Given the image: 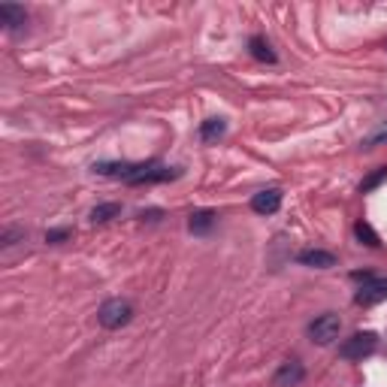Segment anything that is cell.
I'll return each instance as SVG.
<instances>
[{
  "instance_id": "obj_13",
  "label": "cell",
  "mask_w": 387,
  "mask_h": 387,
  "mask_svg": "<svg viewBox=\"0 0 387 387\" xmlns=\"http://www.w3.org/2000/svg\"><path fill=\"white\" fill-rule=\"evenodd\" d=\"M118 215H121L118 203H100V206L91 209V221H94V224H106V221H112V218H118Z\"/></svg>"
},
{
  "instance_id": "obj_1",
  "label": "cell",
  "mask_w": 387,
  "mask_h": 387,
  "mask_svg": "<svg viewBox=\"0 0 387 387\" xmlns=\"http://www.w3.org/2000/svg\"><path fill=\"white\" fill-rule=\"evenodd\" d=\"M182 172L176 167H163V163H130L124 182L128 185H158V182L179 179Z\"/></svg>"
},
{
  "instance_id": "obj_17",
  "label": "cell",
  "mask_w": 387,
  "mask_h": 387,
  "mask_svg": "<svg viewBox=\"0 0 387 387\" xmlns=\"http://www.w3.org/2000/svg\"><path fill=\"white\" fill-rule=\"evenodd\" d=\"M70 236H73L70 227H57V230H48V233H46V242L57 245V242H64V239H70Z\"/></svg>"
},
{
  "instance_id": "obj_7",
  "label": "cell",
  "mask_w": 387,
  "mask_h": 387,
  "mask_svg": "<svg viewBox=\"0 0 387 387\" xmlns=\"http://www.w3.org/2000/svg\"><path fill=\"white\" fill-rule=\"evenodd\" d=\"M306 379V369H303V363L299 360H285L282 366H278V372H276V387H297L299 381Z\"/></svg>"
},
{
  "instance_id": "obj_8",
  "label": "cell",
  "mask_w": 387,
  "mask_h": 387,
  "mask_svg": "<svg viewBox=\"0 0 387 387\" xmlns=\"http://www.w3.org/2000/svg\"><path fill=\"white\" fill-rule=\"evenodd\" d=\"M297 260L303 266H315V269H330L336 266V254H330V251H321V248H306L299 251Z\"/></svg>"
},
{
  "instance_id": "obj_14",
  "label": "cell",
  "mask_w": 387,
  "mask_h": 387,
  "mask_svg": "<svg viewBox=\"0 0 387 387\" xmlns=\"http://www.w3.org/2000/svg\"><path fill=\"white\" fill-rule=\"evenodd\" d=\"M354 233H357V239H360L363 245H369V248H379V245H381L379 233H375V230L366 224V221H357V224H354Z\"/></svg>"
},
{
  "instance_id": "obj_9",
  "label": "cell",
  "mask_w": 387,
  "mask_h": 387,
  "mask_svg": "<svg viewBox=\"0 0 387 387\" xmlns=\"http://www.w3.org/2000/svg\"><path fill=\"white\" fill-rule=\"evenodd\" d=\"M0 22H4L6 31H18V27L27 25V13L15 4H0Z\"/></svg>"
},
{
  "instance_id": "obj_3",
  "label": "cell",
  "mask_w": 387,
  "mask_h": 387,
  "mask_svg": "<svg viewBox=\"0 0 387 387\" xmlns=\"http://www.w3.org/2000/svg\"><path fill=\"white\" fill-rule=\"evenodd\" d=\"M339 330H342L339 315L324 312V315H318L315 321L308 324V339H312L315 345H333L336 339H339Z\"/></svg>"
},
{
  "instance_id": "obj_12",
  "label": "cell",
  "mask_w": 387,
  "mask_h": 387,
  "mask_svg": "<svg viewBox=\"0 0 387 387\" xmlns=\"http://www.w3.org/2000/svg\"><path fill=\"white\" fill-rule=\"evenodd\" d=\"M248 52H251V57H257L260 64H276V61H278L276 52H273V46H269V43L264 40V36H251Z\"/></svg>"
},
{
  "instance_id": "obj_4",
  "label": "cell",
  "mask_w": 387,
  "mask_h": 387,
  "mask_svg": "<svg viewBox=\"0 0 387 387\" xmlns=\"http://www.w3.org/2000/svg\"><path fill=\"white\" fill-rule=\"evenodd\" d=\"M375 345H379V336L375 333H354L351 339H345L339 345V357L342 360H363V357H369L375 351Z\"/></svg>"
},
{
  "instance_id": "obj_2",
  "label": "cell",
  "mask_w": 387,
  "mask_h": 387,
  "mask_svg": "<svg viewBox=\"0 0 387 387\" xmlns=\"http://www.w3.org/2000/svg\"><path fill=\"white\" fill-rule=\"evenodd\" d=\"M97 321L106 330H121V327H128L133 321V306L128 299H106V303L97 308Z\"/></svg>"
},
{
  "instance_id": "obj_6",
  "label": "cell",
  "mask_w": 387,
  "mask_h": 387,
  "mask_svg": "<svg viewBox=\"0 0 387 387\" xmlns=\"http://www.w3.org/2000/svg\"><path fill=\"white\" fill-rule=\"evenodd\" d=\"M251 209H254L257 215H273V212L282 209V191H278V188L257 191L254 197H251Z\"/></svg>"
},
{
  "instance_id": "obj_10",
  "label": "cell",
  "mask_w": 387,
  "mask_h": 387,
  "mask_svg": "<svg viewBox=\"0 0 387 387\" xmlns=\"http://www.w3.org/2000/svg\"><path fill=\"white\" fill-rule=\"evenodd\" d=\"M215 221H218V215L212 209H200V212H194V215H191L188 230H191V233H197V236H203V233H209V230L215 227Z\"/></svg>"
},
{
  "instance_id": "obj_11",
  "label": "cell",
  "mask_w": 387,
  "mask_h": 387,
  "mask_svg": "<svg viewBox=\"0 0 387 387\" xmlns=\"http://www.w3.org/2000/svg\"><path fill=\"white\" fill-rule=\"evenodd\" d=\"M227 133V121L224 118H206L200 124V140L203 142H218Z\"/></svg>"
},
{
  "instance_id": "obj_16",
  "label": "cell",
  "mask_w": 387,
  "mask_h": 387,
  "mask_svg": "<svg viewBox=\"0 0 387 387\" xmlns=\"http://www.w3.org/2000/svg\"><path fill=\"white\" fill-rule=\"evenodd\" d=\"M384 142H387V121L381 124V128H379V130H375V133H372V137H369V140H366V142H363V149H375V145H384Z\"/></svg>"
},
{
  "instance_id": "obj_5",
  "label": "cell",
  "mask_w": 387,
  "mask_h": 387,
  "mask_svg": "<svg viewBox=\"0 0 387 387\" xmlns=\"http://www.w3.org/2000/svg\"><path fill=\"white\" fill-rule=\"evenodd\" d=\"M384 299H387V278H369V282L360 285L354 303L357 306H379Z\"/></svg>"
},
{
  "instance_id": "obj_15",
  "label": "cell",
  "mask_w": 387,
  "mask_h": 387,
  "mask_svg": "<svg viewBox=\"0 0 387 387\" xmlns=\"http://www.w3.org/2000/svg\"><path fill=\"white\" fill-rule=\"evenodd\" d=\"M387 182V167H379L372 172V176H366L363 182H360V194H369V191H375L379 185H384Z\"/></svg>"
}]
</instances>
